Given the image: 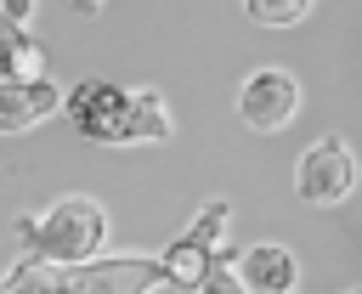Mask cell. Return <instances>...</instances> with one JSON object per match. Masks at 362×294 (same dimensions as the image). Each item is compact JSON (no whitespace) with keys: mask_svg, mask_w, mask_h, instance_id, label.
Listing matches in <instances>:
<instances>
[{"mask_svg":"<svg viewBox=\"0 0 362 294\" xmlns=\"http://www.w3.org/2000/svg\"><path fill=\"white\" fill-rule=\"evenodd\" d=\"M158 266H164V283H175V288H198L209 266H232V204L209 198L192 215V226L158 254Z\"/></svg>","mask_w":362,"mask_h":294,"instance_id":"3957f363","label":"cell"},{"mask_svg":"<svg viewBox=\"0 0 362 294\" xmlns=\"http://www.w3.org/2000/svg\"><path fill=\"white\" fill-rule=\"evenodd\" d=\"M300 113V79L288 68H255L238 85V119L260 136H277L283 124H294Z\"/></svg>","mask_w":362,"mask_h":294,"instance_id":"8992f818","label":"cell"},{"mask_svg":"<svg viewBox=\"0 0 362 294\" xmlns=\"http://www.w3.org/2000/svg\"><path fill=\"white\" fill-rule=\"evenodd\" d=\"M198 294H249V288L238 283V271H232V266H209V271H204V283H198Z\"/></svg>","mask_w":362,"mask_h":294,"instance_id":"7c38bea8","label":"cell"},{"mask_svg":"<svg viewBox=\"0 0 362 294\" xmlns=\"http://www.w3.org/2000/svg\"><path fill=\"white\" fill-rule=\"evenodd\" d=\"M57 113H68L74 136H85V141H96V147H124L130 90H124V85H113V79H79V85L62 96V107H57Z\"/></svg>","mask_w":362,"mask_h":294,"instance_id":"277c9868","label":"cell"},{"mask_svg":"<svg viewBox=\"0 0 362 294\" xmlns=\"http://www.w3.org/2000/svg\"><path fill=\"white\" fill-rule=\"evenodd\" d=\"M0 17H11V23H28V17H34V0H0Z\"/></svg>","mask_w":362,"mask_h":294,"instance_id":"4fadbf2b","label":"cell"},{"mask_svg":"<svg viewBox=\"0 0 362 294\" xmlns=\"http://www.w3.org/2000/svg\"><path fill=\"white\" fill-rule=\"evenodd\" d=\"M294 192H300V204H345L356 192V153L339 136L311 141L294 164Z\"/></svg>","mask_w":362,"mask_h":294,"instance_id":"5b68a950","label":"cell"},{"mask_svg":"<svg viewBox=\"0 0 362 294\" xmlns=\"http://www.w3.org/2000/svg\"><path fill=\"white\" fill-rule=\"evenodd\" d=\"M62 107V90L57 79H0V136H23L34 130L40 119H51Z\"/></svg>","mask_w":362,"mask_h":294,"instance_id":"ba28073f","label":"cell"},{"mask_svg":"<svg viewBox=\"0 0 362 294\" xmlns=\"http://www.w3.org/2000/svg\"><path fill=\"white\" fill-rule=\"evenodd\" d=\"M351 294H362V288H351Z\"/></svg>","mask_w":362,"mask_h":294,"instance_id":"9a60e30c","label":"cell"},{"mask_svg":"<svg viewBox=\"0 0 362 294\" xmlns=\"http://www.w3.org/2000/svg\"><path fill=\"white\" fill-rule=\"evenodd\" d=\"M0 79H45V51L28 34V23L0 17Z\"/></svg>","mask_w":362,"mask_h":294,"instance_id":"9c48e42d","label":"cell"},{"mask_svg":"<svg viewBox=\"0 0 362 294\" xmlns=\"http://www.w3.org/2000/svg\"><path fill=\"white\" fill-rule=\"evenodd\" d=\"M11 232H17V243H23L28 260L79 266V260H96L102 254V243H107V209L90 192H62L40 215H17Z\"/></svg>","mask_w":362,"mask_h":294,"instance_id":"7a4b0ae2","label":"cell"},{"mask_svg":"<svg viewBox=\"0 0 362 294\" xmlns=\"http://www.w3.org/2000/svg\"><path fill=\"white\" fill-rule=\"evenodd\" d=\"M170 136V107L153 85H136L130 90V124H124V147H147V141H164Z\"/></svg>","mask_w":362,"mask_h":294,"instance_id":"30bf717a","label":"cell"},{"mask_svg":"<svg viewBox=\"0 0 362 294\" xmlns=\"http://www.w3.org/2000/svg\"><path fill=\"white\" fill-rule=\"evenodd\" d=\"M68 6H74V11H79V17H96V11H102V6H107V0H68Z\"/></svg>","mask_w":362,"mask_h":294,"instance_id":"5bb4252c","label":"cell"},{"mask_svg":"<svg viewBox=\"0 0 362 294\" xmlns=\"http://www.w3.org/2000/svg\"><path fill=\"white\" fill-rule=\"evenodd\" d=\"M317 0H243V11L260 23V28H294L300 17H311Z\"/></svg>","mask_w":362,"mask_h":294,"instance_id":"8fae6325","label":"cell"},{"mask_svg":"<svg viewBox=\"0 0 362 294\" xmlns=\"http://www.w3.org/2000/svg\"><path fill=\"white\" fill-rule=\"evenodd\" d=\"M164 283L158 254H96L79 266H45V260H17L0 277V294H153Z\"/></svg>","mask_w":362,"mask_h":294,"instance_id":"6da1fadb","label":"cell"},{"mask_svg":"<svg viewBox=\"0 0 362 294\" xmlns=\"http://www.w3.org/2000/svg\"><path fill=\"white\" fill-rule=\"evenodd\" d=\"M232 271L249 294H300V260L283 243H249L243 254H232Z\"/></svg>","mask_w":362,"mask_h":294,"instance_id":"52a82bcc","label":"cell"}]
</instances>
